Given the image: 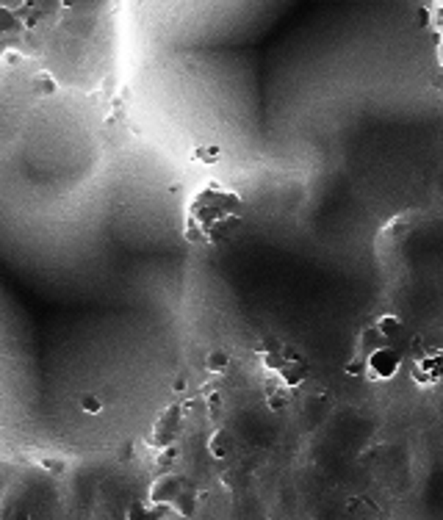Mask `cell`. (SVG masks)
Returning a JSON list of instances; mask_svg holds the SVG:
<instances>
[{"instance_id":"obj_1","label":"cell","mask_w":443,"mask_h":520,"mask_svg":"<svg viewBox=\"0 0 443 520\" xmlns=\"http://www.w3.org/2000/svg\"><path fill=\"white\" fill-rule=\"evenodd\" d=\"M402 368V351L394 343H385L374 354L366 357V380L368 382H391Z\"/></svg>"},{"instance_id":"obj_2","label":"cell","mask_w":443,"mask_h":520,"mask_svg":"<svg viewBox=\"0 0 443 520\" xmlns=\"http://www.w3.org/2000/svg\"><path fill=\"white\" fill-rule=\"evenodd\" d=\"M186 487L183 476L175 473V471H161L153 482H150V493H147V504L153 506H164L169 509V504L178 498V493Z\"/></svg>"},{"instance_id":"obj_3","label":"cell","mask_w":443,"mask_h":520,"mask_svg":"<svg viewBox=\"0 0 443 520\" xmlns=\"http://www.w3.org/2000/svg\"><path fill=\"white\" fill-rule=\"evenodd\" d=\"M180 418H183V410L180 404H169L158 421H156V434H153V443L156 449H167V445H178V437H180Z\"/></svg>"},{"instance_id":"obj_4","label":"cell","mask_w":443,"mask_h":520,"mask_svg":"<svg viewBox=\"0 0 443 520\" xmlns=\"http://www.w3.org/2000/svg\"><path fill=\"white\" fill-rule=\"evenodd\" d=\"M308 377H311V365H308L305 357H300V360H285L283 368L277 371V382H280L285 391L302 388Z\"/></svg>"},{"instance_id":"obj_5","label":"cell","mask_w":443,"mask_h":520,"mask_svg":"<svg viewBox=\"0 0 443 520\" xmlns=\"http://www.w3.org/2000/svg\"><path fill=\"white\" fill-rule=\"evenodd\" d=\"M440 380V357L438 354H421L413 360V382L418 388H429Z\"/></svg>"},{"instance_id":"obj_6","label":"cell","mask_w":443,"mask_h":520,"mask_svg":"<svg viewBox=\"0 0 443 520\" xmlns=\"http://www.w3.org/2000/svg\"><path fill=\"white\" fill-rule=\"evenodd\" d=\"M233 445H236V440H233V434L228 429H216L208 437V454L213 460H228L233 454Z\"/></svg>"},{"instance_id":"obj_7","label":"cell","mask_w":443,"mask_h":520,"mask_svg":"<svg viewBox=\"0 0 443 520\" xmlns=\"http://www.w3.org/2000/svg\"><path fill=\"white\" fill-rule=\"evenodd\" d=\"M385 346V341H383V335L374 330V327H366V330H360L357 332V354L355 357H368V354H374L377 349H383Z\"/></svg>"},{"instance_id":"obj_8","label":"cell","mask_w":443,"mask_h":520,"mask_svg":"<svg viewBox=\"0 0 443 520\" xmlns=\"http://www.w3.org/2000/svg\"><path fill=\"white\" fill-rule=\"evenodd\" d=\"M197 504H200V493H197L194 487H189V484H186V487L178 493V498L169 504V509H175L180 517H194Z\"/></svg>"},{"instance_id":"obj_9","label":"cell","mask_w":443,"mask_h":520,"mask_svg":"<svg viewBox=\"0 0 443 520\" xmlns=\"http://www.w3.org/2000/svg\"><path fill=\"white\" fill-rule=\"evenodd\" d=\"M372 327L383 335V341H385V343H391L394 338H399V335L405 332V324H402V319H399L396 313H383V316H380Z\"/></svg>"},{"instance_id":"obj_10","label":"cell","mask_w":443,"mask_h":520,"mask_svg":"<svg viewBox=\"0 0 443 520\" xmlns=\"http://www.w3.org/2000/svg\"><path fill=\"white\" fill-rule=\"evenodd\" d=\"M266 407L272 410V412H283V410H288L291 407V391H285L277 380L272 382V385H266Z\"/></svg>"},{"instance_id":"obj_11","label":"cell","mask_w":443,"mask_h":520,"mask_svg":"<svg viewBox=\"0 0 443 520\" xmlns=\"http://www.w3.org/2000/svg\"><path fill=\"white\" fill-rule=\"evenodd\" d=\"M164 506H153L147 501H133L125 512V520H161L164 517Z\"/></svg>"},{"instance_id":"obj_12","label":"cell","mask_w":443,"mask_h":520,"mask_svg":"<svg viewBox=\"0 0 443 520\" xmlns=\"http://www.w3.org/2000/svg\"><path fill=\"white\" fill-rule=\"evenodd\" d=\"M230 368V351L228 349H211L205 357V371L213 377H225Z\"/></svg>"},{"instance_id":"obj_13","label":"cell","mask_w":443,"mask_h":520,"mask_svg":"<svg viewBox=\"0 0 443 520\" xmlns=\"http://www.w3.org/2000/svg\"><path fill=\"white\" fill-rule=\"evenodd\" d=\"M31 86H34V92H39V95H56V92H58V81L50 75L47 69L36 72V75L31 78Z\"/></svg>"},{"instance_id":"obj_14","label":"cell","mask_w":443,"mask_h":520,"mask_svg":"<svg viewBox=\"0 0 443 520\" xmlns=\"http://www.w3.org/2000/svg\"><path fill=\"white\" fill-rule=\"evenodd\" d=\"M219 158H222V150L216 144H202V147H197L194 150V161L197 164H219Z\"/></svg>"},{"instance_id":"obj_15","label":"cell","mask_w":443,"mask_h":520,"mask_svg":"<svg viewBox=\"0 0 443 520\" xmlns=\"http://www.w3.org/2000/svg\"><path fill=\"white\" fill-rule=\"evenodd\" d=\"M81 410H84L86 415H100V412L106 410V401H103L97 393H84V396H81Z\"/></svg>"},{"instance_id":"obj_16","label":"cell","mask_w":443,"mask_h":520,"mask_svg":"<svg viewBox=\"0 0 443 520\" xmlns=\"http://www.w3.org/2000/svg\"><path fill=\"white\" fill-rule=\"evenodd\" d=\"M344 374L349 380H366V360L363 357H352L346 365H344Z\"/></svg>"},{"instance_id":"obj_17","label":"cell","mask_w":443,"mask_h":520,"mask_svg":"<svg viewBox=\"0 0 443 520\" xmlns=\"http://www.w3.org/2000/svg\"><path fill=\"white\" fill-rule=\"evenodd\" d=\"M283 354L280 351H269V354H261V365H263V371H266V374H274L277 377V371L283 368Z\"/></svg>"},{"instance_id":"obj_18","label":"cell","mask_w":443,"mask_h":520,"mask_svg":"<svg viewBox=\"0 0 443 520\" xmlns=\"http://www.w3.org/2000/svg\"><path fill=\"white\" fill-rule=\"evenodd\" d=\"M178 457H180V449H178V445H167V449L158 451V468L169 471V468L178 462Z\"/></svg>"},{"instance_id":"obj_19","label":"cell","mask_w":443,"mask_h":520,"mask_svg":"<svg viewBox=\"0 0 443 520\" xmlns=\"http://www.w3.org/2000/svg\"><path fill=\"white\" fill-rule=\"evenodd\" d=\"M283 346H285V343H283L277 335H263L261 343L255 346V351H258V354H269V351H280Z\"/></svg>"},{"instance_id":"obj_20","label":"cell","mask_w":443,"mask_h":520,"mask_svg":"<svg viewBox=\"0 0 443 520\" xmlns=\"http://www.w3.org/2000/svg\"><path fill=\"white\" fill-rule=\"evenodd\" d=\"M42 468H45L47 473H56V476H58V473H64L67 462H64V460H53V457H50V460H42Z\"/></svg>"},{"instance_id":"obj_21","label":"cell","mask_w":443,"mask_h":520,"mask_svg":"<svg viewBox=\"0 0 443 520\" xmlns=\"http://www.w3.org/2000/svg\"><path fill=\"white\" fill-rule=\"evenodd\" d=\"M3 64H9V66H20V64H23V55L14 53V50H6V53H3Z\"/></svg>"},{"instance_id":"obj_22","label":"cell","mask_w":443,"mask_h":520,"mask_svg":"<svg viewBox=\"0 0 443 520\" xmlns=\"http://www.w3.org/2000/svg\"><path fill=\"white\" fill-rule=\"evenodd\" d=\"M172 391H175V393L186 391V377H183V374H180V377H175V382H172Z\"/></svg>"},{"instance_id":"obj_23","label":"cell","mask_w":443,"mask_h":520,"mask_svg":"<svg viewBox=\"0 0 443 520\" xmlns=\"http://www.w3.org/2000/svg\"><path fill=\"white\" fill-rule=\"evenodd\" d=\"M14 520H31V517H28V512H20V515H17Z\"/></svg>"}]
</instances>
